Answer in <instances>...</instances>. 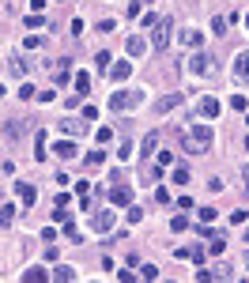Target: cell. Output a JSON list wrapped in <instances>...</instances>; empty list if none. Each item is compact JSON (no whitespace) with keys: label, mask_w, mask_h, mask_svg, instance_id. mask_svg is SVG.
Instances as JSON below:
<instances>
[{"label":"cell","mask_w":249,"mask_h":283,"mask_svg":"<svg viewBox=\"0 0 249 283\" xmlns=\"http://www.w3.org/2000/svg\"><path fill=\"white\" fill-rule=\"evenodd\" d=\"M53 223H72V212H68V208H53Z\"/></svg>","instance_id":"cell-25"},{"label":"cell","mask_w":249,"mask_h":283,"mask_svg":"<svg viewBox=\"0 0 249 283\" xmlns=\"http://www.w3.org/2000/svg\"><path fill=\"white\" fill-rule=\"evenodd\" d=\"M211 143H215V128L211 125H189L181 132V147H185L189 155H208Z\"/></svg>","instance_id":"cell-1"},{"label":"cell","mask_w":249,"mask_h":283,"mask_svg":"<svg viewBox=\"0 0 249 283\" xmlns=\"http://www.w3.org/2000/svg\"><path fill=\"white\" fill-rule=\"evenodd\" d=\"M223 245H227V234H223V230L208 234V249H211V253H223Z\"/></svg>","instance_id":"cell-18"},{"label":"cell","mask_w":249,"mask_h":283,"mask_svg":"<svg viewBox=\"0 0 249 283\" xmlns=\"http://www.w3.org/2000/svg\"><path fill=\"white\" fill-rule=\"evenodd\" d=\"M196 110L204 113V117H219L223 106H219V99H200V106H196Z\"/></svg>","instance_id":"cell-13"},{"label":"cell","mask_w":249,"mask_h":283,"mask_svg":"<svg viewBox=\"0 0 249 283\" xmlns=\"http://www.w3.org/2000/svg\"><path fill=\"white\" fill-rule=\"evenodd\" d=\"M87 91H91V72H79V76H76V95L83 99Z\"/></svg>","instance_id":"cell-20"},{"label":"cell","mask_w":249,"mask_h":283,"mask_svg":"<svg viewBox=\"0 0 249 283\" xmlns=\"http://www.w3.org/2000/svg\"><path fill=\"white\" fill-rule=\"evenodd\" d=\"M102 159H106V151H91V155H87V166H91V170L102 166Z\"/></svg>","instance_id":"cell-30"},{"label":"cell","mask_w":249,"mask_h":283,"mask_svg":"<svg viewBox=\"0 0 249 283\" xmlns=\"http://www.w3.org/2000/svg\"><path fill=\"white\" fill-rule=\"evenodd\" d=\"M110 200H114L117 208H129L132 204V185H114V189H110Z\"/></svg>","instance_id":"cell-7"},{"label":"cell","mask_w":249,"mask_h":283,"mask_svg":"<svg viewBox=\"0 0 249 283\" xmlns=\"http://www.w3.org/2000/svg\"><path fill=\"white\" fill-rule=\"evenodd\" d=\"M15 219V204H0V226H8Z\"/></svg>","instance_id":"cell-24"},{"label":"cell","mask_w":249,"mask_h":283,"mask_svg":"<svg viewBox=\"0 0 249 283\" xmlns=\"http://www.w3.org/2000/svg\"><path fill=\"white\" fill-rule=\"evenodd\" d=\"M53 151H57V155L64 159V162H68V159H76V143H72V140H60L57 147H53Z\"/></svg>","instance_id":"cell-19"},{"label":"cell","mask_w":249,"mask_h":283,"mask_svg":"<svg viewBox=\"0 0 249 283\" xmlns=\"http://www.w3.org/2000/svg\"><path fill=\"white\" fill-rule=\"evenodd\" d=\"M140 102H144V91H114L110 106H114V110L121 113V110H136Z\"/></svg>","instance_id":"cell-3"},{"label":"cell","mask_w":249,"mask_h":283,"mask_svg":"<svg viewBox=\"0 0 249 283\" xmlns=\"http://www.w3.org/2000/svg\"><path fill=\"white\" fill-rule=\"evenodd\" d=\"M95 30H98V34H110V30H114V19H102V23H98Z\"/></svg>","instance_id":"cell-38"},{"label":"cell","mask_w":249,"mask_h":283,"mask_svg":"<svg viewBox=\"0 0 249 283\" xmlns=\"http://www.w3.org/2000/svg\"><path fill=\"white\" fill-rule=\"evenodd\" d=\"M246 30H249V15H246Z\"/></svg>","instance_id":"cell-40"},{"label":"cell","mask_w":249,"mask_h":283,"mask_svg":"<svg viewBox=\"0 0 249 283\" xmlns=\"http://www.w3.org/2000/svg\"><path fill=\"white\" fill-rule=\"evenodd\" d=\"M60 132H68V136H83V132H87V121H83V117H64V121H60Z\"/></svg>","instance_id":"cell-8"},{"label":"cell","mask_w":249,"mask_h":283,"mask_svg":"<svg viewBox=\"0 0 249 283\" xmlns=\"http://www.w3.org/2000/svg\"><path fill=\"white\" fill-rule=\"evenodd\" d=\"M49 280H60V283H68V280H76V268H72V264H57V268L49 272Z\"/></svg>","instance_id":"cell-12"},{"label":"cell","mask_w":249,"mask_h":283,"mask_svg":"<svg viewBox=\"0 0 249 283\" xmlns=\"http://www.w3.org/2000/svg\"><path fill=\"white\" fill-rule=\"evenodd\" d=\"M140 147H144L140 155H144V159H151V155H155V147H159V132H147V136H144V143H140Z\"/></svg>","instance_id":"cell-15"},{"label":"cell","mask_w":249,"mask_h":283,"mask_svg":"<svg viewBox=\"0 0 249 283\" xmlns=\"http://www.w3.org/2000/svg\"><path fill=\"white\" fill-rule=\"evenodd\" d=\"M23 280H27V283H42V280H49V272H42V268H27V272H23Z\"/></svg>","instance_id":"cell-21"},{"label":"cell","mask_w":249,"mask_h":283,"mask_svg":"<svg viewBox=\"0 0 249 283\" xmlns=\"http://www.w3.org/2000/svg\"><path fill=\"white\" fill-rule=\"evenodd\" d=\"M181 102H185V91H170V95H162L159 102H155V113H170V110H177V106H181Z\"/></svg>","instance_id":"cell-6"},{"label":"cell","mask_w":249,"mask_h":283,"mask_svg":"<svg viewBox=\"0 0 249 283\" xmlns=\"http://www.w3.org/2000/svg\"><path fill=\"white\" fill-rule=\"evenodd\" d=\"M140 276H144V280H155V276H159V268H155V264H144V268H140Z\"/></svg>","instance_id":"cell-35"},{"label":"cell","mask_w":249,"mask_h":283,"mask_svg":"<svg viewBox=\"0 0 249 283\" xmlns=\"http://www.w3.org/2000/svg\"><path fill=\"white\" fill-rule=\"evenodd\" d=\"M246 238H249V230H246Z\"/></svg>","instance_id":"cell-42"},{"label":"cell","mask_w":249,"mask_h":283,"mask_svg":"<svg viewBox=\"0 0 249 283\" xmlns=\"http://www.w3.org/2000/svg\"><path fill=\"white\" fill-rule=\"evenodd\" d=\"M110 76H114L117 83H125V80L132 76V64H129V61H121V64H114V68H110Z\"/></svg>","instance_id":"cell-16"},{"label":"cell","mask_w":249,"mask_h":283,"mask_svg":"<svg viewBox=\"0 0 249 283\" xmlns=\"http://www.w3.org/2000/svg\"><path fill=\"white\" fill-rule=\"evenodd\" d=\"M196 212H200V223H211L215 219V208H196Z\"/></svg>","instance_id":"cell-34"},{"label":"cell","mask_w":249,"mask_h":283,"mask_svg":"<svg viewBox=\"0 0 249 283\" xmlns=\"http://www.w3.org/2000/svg\"><path fill=\"white\" fill-rule=\"evenodd\" d=\"M27 57H12V76H27Z\"/></svg>","instance_id":"cell-23"},{"label":"cell","mask_w":249,"mask_h":283,"mask_svg":"<svg viewBox=\"0 0 249 283\" xmlns=\"http://www.w3.org/2000/svg\"><path fill=\"white\" fill-rule=\"evenodd\" d=\"M242 182H246V193H249V166H242Z\"/></svg>","instance_id":"cell-39"},{"label":"cell","mask_w":249,"mask_h":283,"mask_svg":"<svg viewBox=\"0 0 249 283\" xmlns=\"http://www.w3.org/2000/svg\"><path fill=\"white\" fill-rule=\"evenodd\" d=\"M174 182H177V185H185V182H189V170L177 166V170H174Z\"/></svg>","instance_id":"cell-33"},{"label":"cell","mask_w":249,"mask_h":283,"mask_svg":"<svg viewBox=\"0 0 249 283\" xmlns=\"http://www.w3.org/2000/svg\"><path fill=\"white\" fill-rule=\"evenodd\" d=\"M125 219H129V223H140V219H144V208H136V204H129V212H125Z\"/></svg>","instance_id":"cell-26"},{"label":"cell","mask_w":249,"mask_h":283,"mask_svg":"<svg viewBox=\"0 0 249 283\" xmlns=\"http://www.w3.org/2000/svg\"><path fill=\"white\" fill-rule=\"evenodd\" d=\"M177 42L185 45V49H200V45H204V34H200V30H181Z\"/></svg>","instance_id":"cell-9"},{"label":"cell","mask_w":249,"mask_h":283,"mask_svg":"<svg viewBox=\"0 0 249 283\" xmlns=\"http://www.w3.org/2000/svg\"><path fill=\"white\" fill-rule=\"evenodd\" d=\"M125 49H129V57H144V53H147V38L129 34V38H125Z\"/></svg>","instance_id":"cell-10"},{"label":"cell","mask_w":249,"mask_h":283,"mask_svg":"<svg viewBox=\"0 0 249 283\" xmlns=\"http://www.w3.org/2000/svg\"><path fill=\"white\" fill-rule=\"evenodd\" d=\"M95 68H98V72H110V53H98V57H95Z\"/></svg>","instance_id":"cell-29"},{"label":"cell","mask_w":249,"mask_h":283,"mask_svg":"<svg viewBox=\"0 0 249 283\" xmlns=\"http://www.w3.org/2000/svg\"><path fill=\"white\" fill-rule=\"evenodd\" d=\"M189 68L196 72V76H211V72H219V64H211V57H208V53H200V49H196V53L189 57Z\"/></svg>","instance_id":"cell-5"},{"label":"cell","mask_w":249,"mask_h":283,"mask_svg":"<svg viewBox=\"0 0 249 283\" xmlns=\"http://www.w3.org/2000/svg\"><path fill=\"white\" fill-rule=\"evenodd\" d=\"M129 155H132V143L125 140V143H121V147H117V159H121V162H125V159H129Z\"/></svg>","instance_id":"cell-36"},{"label":"cell","mask_w":249,"mask_h":283,"mask_svg":"<svg viewBox=\"0 0 249 283\" xmlns=\"http://www.w3.org/2000/svg\"><path fill=\"white\" fill-rule=\"evenodd\" d=\"M4 132H8L12 140H19V136L27 132V125H23V117H15V121H8V125H4Z\"/></svg>","instance_id":"cell-17"},{"label":"cell","mask_w":249,"mask_h":283,"mask_svg":"<svg viewBox=\"0 0 249 283\" xmlns=\"http://www.w3.org/2000/svg\"><path fill=\"white\" fill-rule=\"evenodd\" d=\"M114 223H117V212H91V230H95V234L114 230Z\"/></svg>","instance_id":"cell-4"},{"label":"cell","mask_w":249,"mask_h":283,"mask_svg":"<svg viewBox=\"0 0 249 283\" xmlns=\"http://www.w3.org/2000/svg\"><path fill=\"white\" fill-rule=\"evenodd\" d=\"M189 261L200 264V261H204V245H189Z\"/></svg>","instance_id":"cell-31"},{"label":"cell","mask_w":249,"mask_h":283,"mask_svg":"<svg viewBox=\"0 0 249 283\" xmlns=\"http://www.w3.org/2000/svg\"><path fill=\"white\" fill-rule=\"evenodd\" d=\"M144 178L155 185V182H162V170H159V166H147V170H144Z\"/></svg>","instance_id":"cell-27"},{"label":"cell","mask_w":249,"mask_h":283,"mask_svg":"<svg viewBox=\"0 0 249 283\" xmlns=\"http://www.w3.org/2000/svg\"><path fill=\"white\" fill-rule=\"evenodd\" d=\"M223 27H227V19H223V15H215V19H211V30H215V34H223Z\"/></svg>","instance_id":"cell-37"},{"label":"cell","mask_w":249,"mask_h":283,"mask_svg":"<svg viewBox=\"0 0 249 283\" xmlns=\"http://www.w3.org/2000/svg\"><path fill=\"white\" fill-rule=\"evenodd\" d=\"M140 4H147V0H140Z\"/></svg>","instance_id":"cell-41"},{"label":"cell","mask_w":249,"mask_h":283,"mask_svg":"<svg viewBox=\"0 0 249 283\" xmlns=\"http://www.w3.org/2000/svg\"><path fill=\"white\" fill-rule=\"evenodd\" d=\"M234 76L249 83V53H238V61H234Z\"/></svg>","instance_id":"cell-14"},{"label":"cell","mask_w":249,"mask_h":283,"mask_svg":"<svg viewBox=\"0 0 249 283\" xmlns=\"http://www.w3.org/2000/svg\"><path fill=\"white\" fill-rule=\"evenodd\" d=\"M147 30H151V38H147V45H151L155 53H162V49L170 45V15H162V19H155V23H151Z\"/></svg>","instance_id":"cell-2"},{"label":"cell","mask_w":249,"mask_h":283,"mask_svg":"<svg viewBox=\"0 0 249 283\" xmlns=\"http://www.w3.org/2000/svg\"><path fill=\"white\" fill-rule=\"evenodd\" d=\"M15 189H19V200L34 208V200H38V189H34V185H30V182H15Z\"/></svg>","instance_id":"cell-11"},{"label":"cell","mask_w":249,"mask_h":283,"mask_svg":"<svg viewBox=\"0 0 249 283\" xmlns=\"http://www.w3.org/2000/svg\"><path fill=\"white\" fill-rule=\"evenodd\" d=\"M185 226H189V223H185V215H174V219H170V230H174V234H181Z\"/></svg>","instance_id":"cell-28"},{"label":"cell","mask_w":249,"mask_h":283,"mask_svg":"<svg viewBox=\"0 0 249 283\" xmlns=\"http://www.w3.org/2000/svg\"><path fill=\"white\" fill-rule=\"evenodd\" d=\"M27 27H30V30H38V27H45V19H42V15H38V12H30V19H27Z\"/></svg>","instance_id":"cell-32"},{"label":"cell","mask_w":249,"mask_h":283,"mask_svg":"<svg viewBox=\"0 0 249 283\" xmlns=\"http://www.w3.org/2000/svg\"><path fill=\"white\" fill-rule=\"evenodd\" d=\"M211 280H234V268H230V264H215Z\"/></svg>","instance_id":"cell-22"}]
</instances>
